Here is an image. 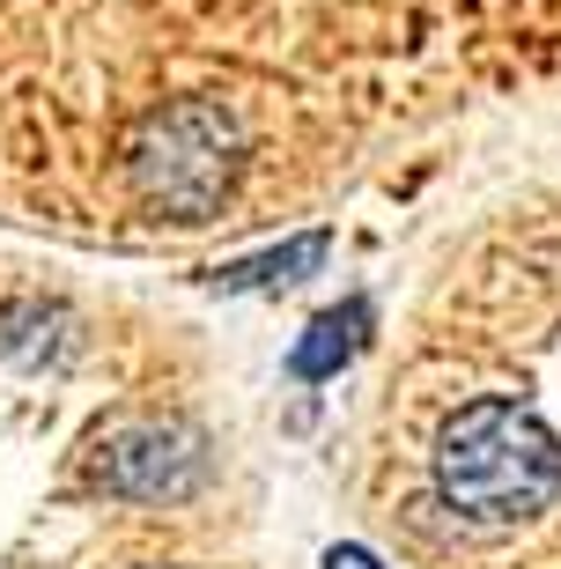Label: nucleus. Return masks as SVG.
Here are the masks:
<instances>
[{
    "label": "nucleus",
    "instance_id": "nucleus-1",
    "mask_svg": "<svg viewBox=\"0 0 561 569\" xmlns=\"http://www.w3.org/2000/svg\"><path fill=\"white\" fill-rule=\"evenodd\" d=\"M200 437L192 429H170V422H148V429H126L119 443L104 451V481L119 496H186L200 481Z\"/></svg>",
    "mask_w": 561,
    "mask_h": 569
}]
</instances>
